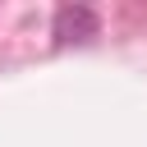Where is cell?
<instances>
[{"label":"cell","mask_w":147,"mask_h":147,"mask_svg":"<svg viewBox=\"0 0 147 147\" xmlns=\"http://www.w3.org/2000/svg\"><path fill=\"white\" fill-rule=\"evenodd\" d=\"M51 32H55L60 46H69V41H92V37H96V14H92L87 5H60Z\"/></svg>","instance_id":"cell-1"}]
</instances>
